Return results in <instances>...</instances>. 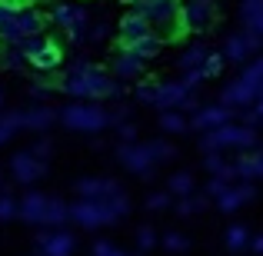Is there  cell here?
I'll return each mask as SVG.
<instances>
[{
    "label": "cell",
    "mask_w": 263,
    "mask_h": 256,
    "mask_svg": "<svg viewBox=\"0 0 263 256\" xmlns=\"http://www.w3.org/2000/svg\"><path fill=\"white\" fill-rule=\"evenodd\" d=\"M130 50H134L137 57H143V60H154L157 53L163 50V40L157 37V33H147V37H143V40H137V44L130 47Z\"/></svg>",
    "instance_id": "24"
},
{
    "label": "cell",
    "mask_w": 263,
    "mask_h": 256,
    "mask_svg": "<svg viewBox=\"0 0 263 256\" xmlns=\"http://www.w3.org/2000/svg\"><path fill=\"white\" fill-rule=\"evenodd\" d=\"M120 190V183H114V180H80L77 183V196L80 200H103L110 196V193Z\"/></svg>",
    "instance_id": "19"
},
{
    "label": "cell",
    "mask_w": 263,
    "mask_h": 256,
    "mask_svg": "<svg viewBox=\"0 0 263 256\" xmlns=\"http://www.w3.org/2000/svg\"><path fill=\"white\" fill-rule=\"evenodd\" d=\"M24 64H27L24 53H20L13 44H4V47H0V67H4V70H20Z\"/></svg>",
    "instance_id": "27"
},
{
    "label": "cell",
    "mask_w": 263,
    "mask_h": 256,
    "mask_svg": "<svg viewBox=\"0 0 263 256\" xmlns=\"http://www.w3.org/2000/svg\"><path fill=\"white\" fill-rule=\"evenodd\" d=\"M130 213V200L123 196V190L110 193L103 200H77L70 206V220L84 230H97V226H107V223H117Z\"/></svg>",
    "instance_id": "2"
},
{
    "label": "cell",
    "mask_w": 263,
    "mask_h": 256,
    "mask_svg": "<svg viewBox=\"0 0 263 256\" xmlns=\"http://www.w3.org/2000/svg\"><path fill=\"white\" fill-rule=\"evenodd\" d=\"M17 216H24L27 223H40V226H60L70 220V206L64 200L44 196V193H27L17 206Z\"/></svg>",
    "instance_id": "4"
},
{
    "label": "cell",
    "mask_w": 263,
    "mask_h": 256,
    "mask_svg": "<svg viewBox=\"0 0 263 256\" xmlns=\"http://www.w3.org/2000/svg\"><path fill=\"white\" fill-rule=\"evenodd\" d=\"M263 47V37H257V33H237V37H230L223 44V60H230V64H243L250 53H257Z\"/></svg>",
    "instance_id": "11"
},
{
    "label": "cell",
    "mask_w": 263,
    "mask_h": 256,
    "mask_svg": "<svg viewBox=\"0 0 263 256\" xmlns=\"http://www.w3.org/2000/svg\"><path fill=\"white\" fill-rule=\"evenodd\" d=\"M60 120H64V127L77 130V133H100L110 127V113L97 107L93 100H73L70 107H64Z\"/></svg>",
    "instance_id": "5"
},
{
    "label": "cell",
    "mask_w": 263,
    "mask_h": 256,
    "mask_svg": "<svg viewBox=\"0 0 263 256\" xmlns=\"http://www.w3.org/2000/svg\"><path fill=\"white\" fill-rule=\"evenodd\" d=\"M30 153H33V156H40V160H44V156H47V153H50V143H47V140H40V143H33V147H30Z\"/></svg>",
    "instance_id": "40"
},
{
    "label": "cell",
    "mask_w": 263,
    "mask_h": 256,
    "mask_svg": "<svg viewBox=\"0 0 263 256\" xmlns=\"http://www.w3.org/2000/svg\"><path fill=\"white\" fill-rule=\"evenodd\" d=\"M47 44H50V37H47V33H30V37L17 40V44H13V47H17V50L24 53V60H30L33 53H40V50H44Z\"/></svg>",
    "instance_id": "25"
},
{
    "label": "cell",
    "mask_w": 263,
    "mask_h": 256,
    "mask_svg": "<svg viewBox=\"0 0 263 256\" xmlns=\"http://www.w3.org/2000/svg\"><path fill=\"white\" fill-rule=\"evenodd\" d=\"M240 17H243V24H247V33L263 37V0H243Z\"/></svg>",
    "instance_id": "20"
},
{
    "label": "cell",
    "mask_w": 263,
    "mask_h": 256,
    "mask_svg": "<svg viewBox=\"0 0 263 256\" xmlns=\"http://www.w3.org/2000/svg\"><path fill=\"white\" fill-rule=\"evenodd\" d=\"M250 246H253L257 253H263V237H253V243H250Z\"/></svg>",
    "instance_id": "42"
},
{
    "label": "cell",
    "mask_w": 263,
    "mask_h": 256,
    "mask_svg": "<svg viewBox=\"0 0 263 256\" xmlns=\"http://www.w3.org/2000/svg\"><path fill=\"white\" fill-rule=\"evenodd\" d=\"M60 87H64L73 100H93V103L97 100H114V96L123 93V87L114 84L103 67L84 64V60H77V64L64 73V84H60Z\"/></svg>",
    "instance_id": "1"
},
{
    "label": "cell",
    "mask_w": 263,
    "mask_h": 256,
    "mask_svg": "<svg viewBox=\"0 0 263 256\" xmlns=\"http://www.w3.org/2000/svg\"><path fill=\"white\" fill-rule=\"evenodd\" d=\"M223 64H227V60H223V53L210 50V53H206V60H203V67H200V70H203V77L210 80V77H217V73L223 70Z\"/></svg>",
    "instance_id": "30"
},
{
    "label": "cell",
    "mask_w": 263,
    "mask_h": 256,
    "mask_svg": "<svg viewBox=\"0 0 263 256\" xmlns=\"http://www.w3.org/2000/svg\"><path fill=\"white\" fill-rule=\"evenodd\" d=\"M110 27L107 20H90V30H87V44H100V40H107Z\"/></svg>",
    "instance_id": "32"
},
{
    "label": "cell",
    "mask_w": 263,
    "mask_h": 256,
    "mask_svg": "<svg viewBox=\"0 0 263 256\" xmlns=\"http://www.w3.org/2000/svg\"><path fill=\"white\" fill-rule=\"evenodd\" d=\"M147 33H154V27H150V20L143 17L140 10L127 13V17L120 20V27H117V37H120V47H134L137 40H143Z\"/></svg>",
    "instance_id": "12"
},
{
    "label": "cell",
    "mask_w": 263,
    "mask_h": 256,
    "mask_svg": "<svg viewBox=\"0 0 263 256\" xmlns=\"http://www.w3.org/2000/svg\"><path fill=\"white\" fill-rule=\"evenodd\" d=\"M180 17H183V27L193 33H203L213 27V20H217V4L213 0H186L183 10H180Z\"/></svg>",
    "instance_id": "8"
},
{
    "label": "cell",
    "mask_w": 263,
    "mask_h": 256,
    "mask_svg": "<svg viewBox=\"0 0 263 256\" xmlns=\"http://www.w3.org/2000/svg\"><path fill=\"white\" fill-rule=\"evenodd\" d=\"M0 107H4V93H0Z\"/></svg>",
    "instance_id": "45"
},
{
    "label": "cell",
    "mask_w": 263,
    "mask_h": 256,
    "mask_svg": "<svg viewBox=\"0 0 263 256\" xmlns=\"http://www.w3.org/2000/svg\"><path fill=\"white\" fill-rule=\"evenodd\" d=\"M163 250H170V253H180V250H186V240L180 237V233H170V237L163 240Z\"/></svg>",
    "instance_id": "36"
},
{
    "label": "cell",
    "mask_w": 263,
    "mask_h": 256,
    "mask_svg": "<svg viewBox=\"0 0 263 256\" xmlns=\"http://www.w3.org/2000/svg\"><path fill=\"white\" fill-rule=\"evenodd\" d=\"M160 127L170 130V133H183V130H186V120L177 113V110H163V113H160Z\"/></svg>",
    "instance_id": "29"
},
{
    "label": "cell",
    "mask_w": 263,
    "mask_h": 256,
    "mask_svg": "<svg viewBox=\"0 0 263 256\" xmlns=\"http://www.w3.org/2000/svg\"><path fill=\"white\" fill-rule=\"evenodd\" d=\"M257 143V133H253V127H237V123H223V127H217V130H210V133L203 136V147L210 150H227V147H240V150H247V147H253Z\"/></svg>",
    "instance_id": "6"
},
{
    "label": "cell",
    "mask_w": 263,
    "mask_h": 256,
    "mask_svg": "<svg viewBox=\"0 0 263 256\" xmlns=\"http://www.w3.org/2000/svg\"><path fill=\"white\" fill-rule=\"evenodd\" d=\"M10 173H13V180H17V183L30 186V183H37V180L47 173V163L40 160V156H33L30 150H24V153H17L10 160Z\"/></svg>",
    "instance_id": "10"
},
{
    "label": "cell",
    "mask_w": 263,
    "mask_h": 256,
    "mask_svg": "<svg viewBox=\"0 0 263 256\" xmlns=\"http://www.w3.org/2000/svg\"><path fill=\"white\" fill-rule=\"evenodd\" d=\"M0 4H10V7H17V0H0Z\"/></svg>",
    "instance_id": "43"
},
{
    "label": "cell",
    "mask_w": 263,
    "mask_h": 256,
    "mask_svg": "<svg viewBox=\"0 0 263 256\" xmlns=\"http://www.w3.org/2000/svg\"><path fill=\"white\" fill-rule=\"evenodd\" d=\"M154 96H157V84L147 80V84L137 87V100H140V103H150V107H154Z\"/></svg>",
    "instance_id": "34"
},
{
    "label": "cell",
    "mask_w": 263,
    "mask_h": 256,
    "mask_svg": "<svg viewBox=\"0 0 263 256\" xmlns=\"http://www.w3.org/2000/svg\"><path fill=\"white\" fill-rule=\"evenodd\" d=\"M237 176H263V153H250L237 163Z\"/></svg>",
    "instance_id": "26"
},
{
    "label": "cell",
    "mask_w": 263,
    "mask_h": 256,
    "mask_svg": "<svg viewBox=\"0 0 263 256\" xmlns=\"http://www.w3.org/2000/svg\"><path fill=\"white\" fill-rule=\"evenodd\" d=\"M154 107H160V110H197V100H193V90L183 80H167V84H157Z\"/></svg>",
    "instance_id": "7"
},
{
    "label": "cell",
    "mask_w": 263,
    "mask_h": 256,
    "mask_svg": "<svg viewBox=\"0 0 263 256\" xmlns=\"http://www.w3.org/2000/svg\"><path fill=\"white\" fill-rule=\"evenodd\" d=\"M206 53H210V47H203V44L186 47L183 57H180V70H200V67H203V60H206Z\"/></svg>",
    "instance_id": "23"
},
{
    "label": "cell",
    "mask_w": 263,
    "mask_h": 256,
    "mask_svg": "<svg viewBox=\"0 0 263 256\" xmlns=\"http://www.w3.org/2000/svg\"><path fill=\"white\" fill-rule=\"evenodd\" d=\"M84 13V7H77V4H70V0H50V24H57L60 30H67V27L73 24V20Z\"/></svg>",
    "instance_id": "18"
},
{
    "label": "cell",
    "mask_w": 263,
    "mask_h": 256,
    "mask_svg": "<svg viewBox=\"0 0 263 256\" xmlns=\"http://www.w3.org/2000/svg\"><path fill=\"white\" fill-rule=\"evenodd\" d=\"M20 127H27V130H47L53 120H57V113H53L50 107H27V110H20Z\"/></svg>",
    "instance_id": "16"
},
{
    "label": "cell",
    "mask_w": 263,
    "mask_h": 256,
    "mask_svg": "<svg viewBox=\"0 0 263 256\" xmlns=\"http://www.w3.org/2000/svg\"><path fill=\"white\" fill-rule=\"evenodd\" d=\"M230 120V107H223V103H213V107H200L197 113H193V127L203 130V133H210V130L223 127V123Z\"/></svg>",
    "instance_id": "15"
},
{
    "label": "cell",
    "mask_w": 263,
    "mask_h": 256,
    "mask_svg": "<svg viewBox=\"0 0 263 256\" xmlns=\"http://www.w3.org/2000/svg\"><path fill=\"white\" fill-rule=\"evenodd\" d=\"M200 206H203V200H183V203L177 206V213L180 216H190V213H197Z\"/></svg>",
    "instance_id": "37"
},
{
    "label": "cell",
    "mask_w": 263,
    "mask_h": 256,
    "mask_svg": "<svg viewBox=\"0 0 263 256\" xmlns=\"http://www.w3.org/2000/svg\"><path fill=\"white\" fill-rule=\"evenodd\" d=\"M17 206H20V200H13V196H7V193H0V223H7V220L17 216Z\"/></svg>",
    "instance_id": "33"
},
{
    "label": "cell",
    "mask_w": 263,
    "mask_h": 256,
    "mask_svg": "<svg viewBox=\"0 0 263 256\" xmlns=\"http://www.w3.org/2000/svg\"><path fill=\"white\" fill-rule=\"evenodd\" d=\"M170 193H177V196H190V193H193V176H190V173H174V176H170Z\"/></svg>",
    "instance_id": "28"
},
{
    "label": "cell",
    "mask_w": 263,
    "mask_h": 256,
    "mask_svg": "<svg viewBox=\"0 0 263 256\" xmlns=\"http://www.w3.org/2000/svg\"><path fill=\"white\" fill-rule=\"evenodd\" d=\"M240 84L250 90L253 103H257V96H260V90H263V57H257L253 64H247V70L240 73Z\"/></svg>",
    "instance_id": "22"
},
{
    "label": "cell",
    "mask_w": 263,
    "mask_h": 256,
    "mask_svg": "<svg viewBox=\"0 0 263 256\" xmlns=\"http://www.w3.org/2000/svg\"><path fill=\"white\" fill-rule=\"evenodd\" d=\"M114 77H120V80H137V77H143V67H147V60L143 57H137L130 47H117V53H114Z\"/></svg>",
    "instance_id": "14"
},
{
    "label": "cell",
    "mask_w": 263,
    "mask_h": 256,
    "mask_svg": "<svg viewBox=\"0 0 263 256\" xmlns=\"http://www.w3.org/2000/svg\"><path fill=\"white\" fill-rule=\"evenodd\" d=\"M250 196H253L250 186H227V190L217 196V206H220L223 213H233L240 203H243V200H250Z\"/></svg>",
    "instance_id": "21"
},
{
    "label": "cell",
    "mask_w": 263,
    "mask_h": 256,
    "mask_svg": "<svg viewBox=\"0 0 263 256\" xmlns=\"http://www.w3.org/2000/svg\"><path fill=\"white\" fill-rule=\"evenodd\" d=\"M174 156V147L163 140H154V143H123L120 150H117V160L123 163V170L137 173V176H143V173H150L160 160H170Z\"/></svg>",
    "instance_id": "3"
},
{
    "label": "cell",
    "mask_w": 263,
    "mask_h": 256,
    "mask_svg": "<svg viewBox=\"0 0 263 256\" xmlns=\"http://www.w3.org/2000/svg\"><path fill=\"white\" fill-rule=\"evenodd\" d=\"M120 136H123V140H127V143H134V136H137V130H134V127H130V123H120Z\"/></svg>",
    "instance_id": "41"
},
{
    "label": "cell",
    "mask_w": 263,
    "mask_h": 256,
    "mask_svg": "<svg viewBox=\"0 0 263 256\" xmlns=\"http://www.w3.org/2000/svg\"><path fill=\"white\" fill-rule=\"evenodd\" d=\"M27 64H30L33 70H40V73H50V70H57V67L64 64V50H60V47L50 40V44H47L40 53H33V57L27 60Z\"/></svg>",
    "instance_id": "17"
},
{
    "label": "cell",
    "mask_w": 263,
    "mask_h": 256,
    "mask_svg": "<svg viewBox=\"0 0 263 256\" xmlns=\"http://www.w3.org/2000/svg\"><path fill=\"white\" fill-rule=\"evenodd\" d=\"M247 243H250L247 226H230V230H227V246H230V250H243Z\"/></svg>",
    "instance_id": "31"
},
{
    "label": "cell",
    "mask_w": 263,
    "mask_h": 256,
    "mask_svg": "<svg viewBox=\"0 0 263 256\" xmlns=\"http://www.w3.org/2000/svg\"><path fill=\"white\" fill-rule=\"evenodd\" d=\"M77 250V240H73V233L67 230H47L44 237H40V256H73Z\"/></svg>",
    "instance_id": "13"
},
{
    "label": "cell",
    "mask_w": 263,
    "mask_h": 256,
    "mask_svg": "<svg viewBox=\"0 0 263 256\" xmlns=\"http://www.w3.org/2000/svg\"><path fill=\"white\" fill-rule=\"evenodd\" d=\"M123 4H140V0H123Z\"/></svg>",
    "instance_id": "44"
},
{
    "label": "cell",
    "mask_w": 263,
    "mask_h": 256,
    "mask_svg": "<svg viewBox=\"0 0 263 256\" xmlns=\"http://www.w3.org/2000/svg\"><path fill=\"white\" fill-rule=\"evenodd\" d=\"M147 203H150V210H163V206H170V196L167 193H154Z\"/></svg>",
    "instance_id": "38"
},
{
    "label": "cell",
    "mask_w": 263,
    "mask_h": 256,
    "mask_svg": "<svg viewBox=\"0 0 263 256\" xmlns=\"http://www.w3.org/2000/svg\"><path fill=\"white\" fill-rule=\"evenodd\" d=\"M137 10L143 13V17L150 20V27H163V24H174L180 20V10H183V4L180 0H140L137 4Z\"/></svg>",
    "instance_id": "9"
},
{
    "label": "cell",
    "mask_w": 263,
    "mask_h": 256,
    "mask_svg": "<svg viewBox=\"0 0 263 256\" xmlns=\"http://www.w3.org/2000/svg\"><path fill=\"white\" fill-rule=\"evenodd\" d=\"M140 250H150V246H157V237H154V230H140Z\"/></svg>",
    "instance_id": "39"
},
{
    "label": "cell",
    "mask_w": 263,
    "mask_h": 256,
    "mask_svg": "<svg viewBox=\"0 0 263 256\" xmlns=\"http://www.w3.org/2000/svg\"><path fill=\"white\" fill-rule=\"evenodd\" d=\"M93 256H127L123 250H117L114 243H107V240H100V243L93 246Z\"/></svg>",
    "instance_id": "35"
}]
</instances>
